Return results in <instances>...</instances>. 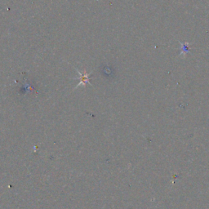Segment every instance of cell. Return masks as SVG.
Returning <instances> with one entry per match:
<instances>
[{
  "instance_id": "1",
  "label": "cell",
  "mask_w": 209,
  "mask_h": 209,
  "mask_svg": "<svg viewBox=\"0 0 209 209\" xmlns=\"http://www.w3.org/2000/svg\"><path fill=\"white\" fill-rule=\"evenodd\" d=\"M79 74H80V75H81V78H80V81H81V82H80V84H79V85H81V84H83L84 86H85V85H86V84L89 83L88 75L87 74L85 70L84 71V74H81L80 72H79Z\"/></svg>"
}]
</instances>
